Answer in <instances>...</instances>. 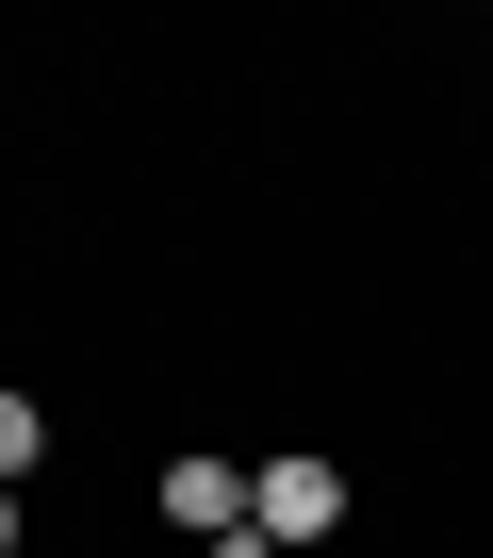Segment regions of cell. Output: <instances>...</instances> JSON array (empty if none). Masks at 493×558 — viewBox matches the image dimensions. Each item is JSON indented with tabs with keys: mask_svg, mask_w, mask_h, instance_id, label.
<instances>
[{
	"mask_svg": "<svg viewBox=\"0 0 493 558\" xmlns=\"http://www.w3.org/2000/svg\"><path fill=\"white\" fill-rule=\"evenodd\" d=\"M246 525L297 558V542H329V525H346V476H329V460H264V476H246Z\"/></svg>",
	"mask_w": 493,
	"mask_h": 558,
	"instance_id": "obj_1",
	"label": "cell"
},
{
	"mask_svg": "<svg viewBox=\"0 0 493 558\" xmlns=\"http://www.w3.org/2000/svg\"><path fill=\"white\" fill-rule=\"evenodd\" d=\"M165 525H197V542H230V525H246V476H230L214 444H181V460H165Z\"/></svg>",
	"mask_w": 493,
	"mask_h": 558,
	"instance_id": "obj_2",
	"label": "cell"
},
{
	"mask_svg": "<svg viewBox=\"0 0 493 558\" xmlns=\"http://www.w3.org/2000/svg\"><path fill=\"white\" fill-rule=\"evenodd\" d=\"M34 460H50V411H34V395H0V493H17Z\"/></svg>",
	"mask_w": 493,
	"mask_h": 558,
	"instance_id": "obj_3",
	"label": "cell"
},
{
	"mask_svg": "<svg viewBox=\"0 0 493 558\" xmlns=\"http://www.w3.org/2000/svg\"><path fill=\"white\" fill-rule=\"evenodd\" d=\"M214 558H280V542H264V525H230V542H214Z\"/></svg>",
	"mask_w": 493,
	"mask_h": 558,
	"instance_id": "obj_4",
	"label": "cell"
},
{
	"mask_svg": "<svg viewBox=\"0 0 493 558\" xmlns=\"http://www.w3.org/2000/svg\"><path fill=\"white\" fill-rule=\"evenodd\" d=\"M0 558H17V493H0Z\"/></svg>",
	"mask_w": 493,
	"mask_h": 558,
	"instance_id": "obj_5",
	"label": "cell"
}]
</instances>
